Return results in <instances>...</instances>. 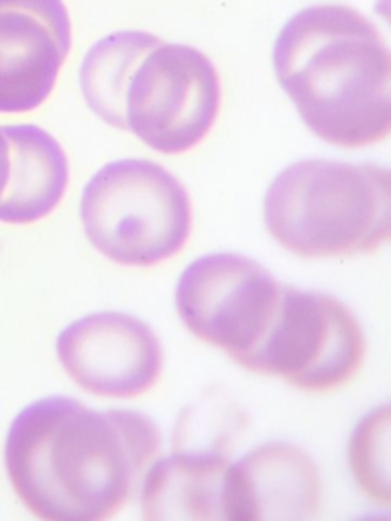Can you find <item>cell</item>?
Returning <instances> with one entry per match:
<instances>
[{"label": "cell", "instance_id": "obj_5", "mask_svg": "<svg viewBox=\"0 0 391 521\" xmlns=\"http://www.w3.org/2000/svg\"><path fill=\"white\" fill-rule=\"evenodd\" d=\"M363 356L361 324L338 297L283 283L269 330L239 367L282 377L298 389L328 391L347 383Z\"/></svg>", "mask_w": 391, "mask_h": 521}, {"label": "cell", "instance_id": "obj_7", "mask_svg": "<svg viewBox=\"0 0 391 521\" xmlns=\"http://www.w3.org/2000/svg\"><path fill=\"white\" fill-rule=\"evenodd\" d=\"M218 106L214 63L196 47L161 43L130 78L127 130L153 151L184 153L208 135Z\"/></svg>", "mask_w": 391, "mask_h": 521}, {"label": "cell", "instance_id": "obj_13", "mask_svg": "<svg viewBox=\"0 0 391 521\" xmlns=\"http://www.w3.org/2000/svg\"><path fill=\"white\" fill-rule=\"evenodd\" d=\"M161 39L143 31H121L100 39L80 67V88L90 110L107 125L127 130V90L141 62Z\"/></svg>", "mask_w": 391, "mask_h": 521}, {"label": "cell", "instance_id": "obj_12", "mask_svg": "<svg viewBox=\"0 0 391 521\" xmlns=\"http://www.w3.org/2000/svg\"><path fill=\"white\" fill-rule=\"evenodd\" d=\"M8 143V180L0 196V222L29 224L57 208L67 188V157L41 126H0Z\"/></svg>", "mask_w": 391, "mask_h": 521}, {"label": "cell", "instance_id": "obj_16", "mask_svg": "<svg viewBox=\"0 0 391 521\" xmlns=\"http://www.w3.org/2000/svg\"><path fill=\"white\" fill-rule=\"evenodd\" d=\"M357 521H390V517L387 515H365V517Z\"/></svg>", "mask_w": 391, "mask_h": 521}, {"label": "cell", "instance_id": "obj_4", "mask_svg": "<svg viewBox=\"0 0 391 521\" xmlns=\"http://www.w3.org/2000/svg\"><path fill=\"white\" fill-rule=\"evenodd\" d=\"M80 218L92 247L125 267H153L188 243L192 204L184 184L145 159L104 165L84 188Z\"/></svg>", "mask_w": 391, "mask_h": 521}, {"label": "cell", "instance_id": "obj_15", "mask_svg": "<svg viewBox=\"0 0 391 521\" xmlns=\"http://www.w3.org/2000/svg\"><path fill=\"white\" fill-rule=\"evenodd\" d=\"M6 180H8V143H6V137L0 128V196L6 186Z\"/></svg>", "mask_w": 391, "mask_h": 521}, {"label": "cell", "instance_id": "obj_3", "mask_svg": "<svg viewBox=\"0 0 391 521\" xmlns=\"http://www.w3.org/2000/svg\"><path fill=\"white\" fill-rule=\"evenodd\" d=\"M263 218L269 234L298 257L371 252L390 238V171L373 163L298 161L267 188Z\"/></svg>", "mask_w": 391, "mask_h": 521}, {"label": "cell", "instance_id": "obj_14", "mask_svg": "<svg viewBox=\"0 0 391 521\" xmlns=\"http://www.w3.org/2000/svg\"><path fill=\"white\" fill-rule=\"evenodd\" d=\"M391 410L379 405L363 417L348 440V466L359 489L383 505L391 495Z\"/></svg>", "mask_w": 391, "mask_h": 521}, {"label": "cell", "instance_id": "obj_9", "mask_svg": "<svg viewBox=\"0 0 391 521\" xmlns=\"http://www.w3.org/2000/svg\"><path fill=\"white\" fill-rule=\"evenodd\" d=\"M69 45L64 0H0V112L43 104Z\"/></svg>", "mask_w": 391, "mask_h": 521}, {"label": "cell", "instance_id": "obj_8", "mask_svg": "<svg viewBox=\"0 0 391 521\" xmlns=\"http://www.w3.org/2000/svg\"><path fill=\"white\" fill-rule=\"evenodd\" d=\"M57 358L78 387L104 399L143 395L163 371V346L155 330L123 312L88 313L65 326Z\"/></svg>", "mask_w": 391, "mask_h": 521}, {"label": "cell", "instance_id": "obj_11", "mask_svg": "<svg viewBox=\"0 0 391 521\" xmlns=\"http://www.w3.org/2000/svg\"><path fill=\"white\" fill-rule=\"evenodd\" d=\"M255 521H316L322 482L316 462L289 442H267L237 460Z\"/></svg>", "mask_w": 391, "mask_h": 521}, {"label": "cell", "instance_id": "obj_1", "mask_svg": "<svg viewBox=\"0 0 391 521\" xmlns=\"http://www.w3.org/2000/svg\"><path fill=\"white\" fill-rule=\"evenodd\" d=\"M4 464L17 497L41 521H109L147 473L118 412L71 397L27 405L11 424Z\"/></svg>", "mask_w": 391, "mask_h": 521}, {"label": "cell", "instance_id": "obj_2", "mask_svg": "<svg viewBox=\"0 0 391 521\" xmlns=\"http://www.w3.org/2000/svg\"><path fill=\"white\" fill-rule=\"evenodd\" d=\"M273 67L318 139L357 149L390 135V47L363 13L338 4L300 11L275 41Z\"/></svg>", "mask_w": 391, "mask_h": 521}, {"label": "cell", "instance_id": "obj_10", "mask_svg": "<svg viewBox=\"0 0 391 521\" xmlns=\"http://www.w3.org/2000/svg\"><path fill=\"white\" fill-rule=\"evenodd\" d=\"M143 521H255L239 464L220 450H177L141 479Z\"/></svg>", "mask_w": 391, "mask_h": 521}, {"label": "cell", "instance_id": "obj_6", "mask_svg": "<svg viewBox=\"0 0 391 521\" xmlns=\"http://www.w3.org/2000/svg\"><path fill=\"white\" fill-rule=\"evenodd\" d=\"M282 287L257 261L237 252H212L192 261L181 273L175 308L196 338L239 365L269 330Z\"/></svg>", "mask_w": 391, "mask_h": 521}]
</instances>
